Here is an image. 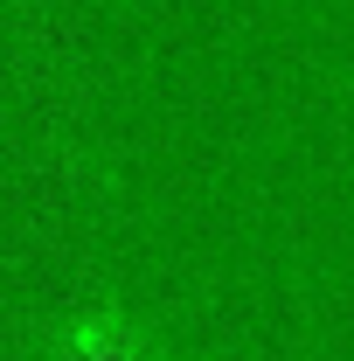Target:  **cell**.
Wrapping results in <instances>:
<instances>
[{
	"instance_id": "cell-1",
	"label": "cell",
	"mask_w": 354,
	"mask_h": 361,
	"mask_svg": "<svg viewBox=\"0 0 354 361\" xmlns=\"http://www.w3.org/2000/svg\"><path fill=\"white\" fill-rule=\"evenodd\" d=\"M42 361H167V348L153 341V326H139L133 313L118 306H97V313H77L56 341H49Z\"/></svg>"
}]
</instances>
